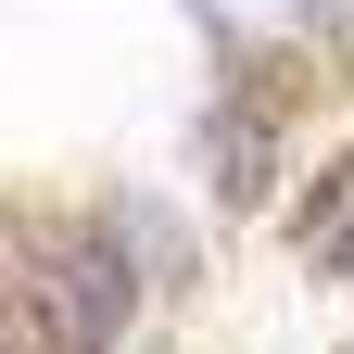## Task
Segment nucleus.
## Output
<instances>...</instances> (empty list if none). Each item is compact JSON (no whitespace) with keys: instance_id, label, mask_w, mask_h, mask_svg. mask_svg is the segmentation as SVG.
Instances as JSON below:
<instances>
[{"instance_id":"obj_2","label":"nucleus","mask_w":354,"mask_h":354,"mask_svg":"<svg viewBox=\"0 0 354 354\" xmlns=\"http://www.w3.org/2000/svg\"><path fill=\"white\" fill-rule=\"evenodd\" d=\"M215 203H266V127H241V140H215Z\"/></svg>"},{"instance_id":"obj_1","label":"nucleus","mask_w":354,"mask_h":354,"mask_svg":"<svg viewBox=\"0 0 354 354\" xmlns=\"http://www.w3.org/2000/svg\"><path fill=\"white\" fill-rule=\"evenodd\" d=\"M38 304H51V329L64 354H102L127 317H140V253H127V228H64L51 253H38Z\"/></svg>"},{"instance_id":"obj_3","label":"nucleus","mask_w":354,"mask_h":354,"mask_svg":"<svg viewBox=\"0 0 354 354\" xmlns=\"http://www.w3.org/2000/svg\"><path fill=\"white\" fill-rule=\"evenodd\" d=\"M0 354H64V329H51V304H38V291L0 304Z\"/></svg>"}]
</instances>
